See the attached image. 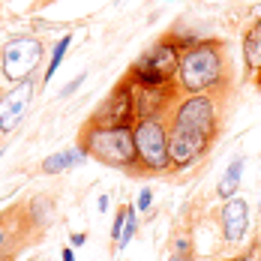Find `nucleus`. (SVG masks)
<instances>
[{
  "mask_svg": "<svg viewBox=\"0 0 261 261\" xmlns=\"http://www.w3.org/2000/svg\"><path fill=\"white\" fill-rule=\"evenodd\" d=\"M225 75V54L219 42H195L180 51L177 60V84L186 93L213 90Z\"/></svg>",
  "mask_w": 261,
  "mask_h": 261,
  "instance_id": "1",
  "label": "nucleus"
},
{
  "mask_svg": "<svg viewBox=\"0 0 261 261\" xmlns=\"http://www.w3.org/2000/svg\"><path fill=\"white\" fill-rule=\"evenodd\" d=\"M81 150L105 165H132L135 138L126 123H87L81 132Z\"/></svg>",
  "mask_w": 261,
  "mask_h": 261,
  "instance_id": "2",
  "label": "nucleus"
},
{
  "mask_svg": "<svg viewBox=\"0 0 261 261\" xmlns=\"http://www.w3.org/2000/svg\"><path fill=\"white\" fill-rule=\"evenodd\" d=\"M177 60H180L177 45L162 39L156 45H150L147 51L132 63L129 79L135 84H144V87H165L168 81L177 75Z\"/></svg>",
  "mask_w": 261,
  "mask_h": 261,
  "instance_id": "3",
  "label": "nucleus"
},
{
  "mask_svg": "<svg viewBox=\"0 0 261 261\" xmlns=\"http://www.w3.org/2000/svg\"><path fill=\"white\" fill-rule=\"evenodd\" d=\"M135 138V156L144 162V168L150 171H165L168 162V129L162 126L159 117H141L132 126Z\"/></svg>",
  "mask_w": 261,
  "mask_h": 261,
  "instance_id": "4",
  "label": "nucleus"
},
{
  "mask_svg": "<svg viewBox=\"0 0 261 261\" xmlns=\"http://www.w3.org/2000/svg\"><path fill=\"white\" fill-rule=\"evenodd\" d=\"M42 60V42L36 36H15L3 45V57H0V69L6 81H24L36 72Z\"/></svg>",
  "mask_w": 261,
  "mask_h": 261,
  "instance_id": "5",
  "label": "nucleus"
},
{
  "mask_svg": "<svg viewBox=\"0 0 261 261\" xmlns=\"http://www.w3.org/2000/svg\"><path fill=\"white\" fill-rule=\"evenodd\" d=\"M210 141H213V135H207V132L171 120V126H168V162H171V168H183V165L198 162L207 153Z\"/></svg>",
  "mask_w": 261,
  "mask_h": 261,
  "instance_id": "6",
  "label": "nucleus"
},
{
  "mask_svg": "<svg viewBox=\"0 0 261 261\" xmlns=\"http://www.w3.org/2000/svg\"><path fill=\"white\" fill-rule=\"evenodd\" d=\"M174 123L201 129V132H207V135L216 138V132H219V108H216V102H213V96L192 93V96H186V99L177 105Z\"/></svg>",
  "mask_w": 261,
  "mask_h": 261,
  "instance_id": "7",
  "label": "nucleus"
},
{
  "mask_svg": "<svg viewBox=\"0 0 261 261\" xmlns=\"http://www.w3.org/2000/svg\"><path fill=\"white\" fill-rule=\"evenodd\" d=\"M30 99H33V81L30 79L18 81L6 96H0V138L9 135L12 129H18Z\"/></svg>",
  "mask_w": 261,
  "mask_h": 261,
  "instance_id": "8",
  "label": "nucleus"
},
{
  "mask_svg": "<svg viewBox=\"0 0 261 261\" xmlns=\"http://www.w3.org/2000/svg\"><path fill=\"white\" fill-rule=\"evenodd\" d=\"M222 219V234L225 243H240L246 234V225H249V207L243 198H225V207L219 213Z\"/></svg>",
  "mask_w": 261,
  "mask_h": 261,
  "instance_id": "9",
  "label": "nucleus"
},
{
  "mask_svg": "<svg viewBox=\"0 0 261 261\" xmlns=\"http://www.w3.org/2000/svg\"><path fill=\"white\" fill-rule=\"evenodd\" d=\"M132 114V96L129 87H114L111 96L102 102V108L90 117V123H126V117Z\"/></svg>",
  "mask_w": 261,
  "mask_h": 261,
  "instance_id": "10",
  "label": "nucleus"
},
{
  "mask_svg": "<svg viewBox=\"0 0 261 261\" xmlns=\"http://www.w3.org/2000/svg\"><path fill=\"white\" fill-rule=\"evenodd\" d=\"M243 63L246 72H261V18L243 36Z\"/></svg>",
  "mask_w": 261,
  "mask_h": 261,
  "instance_id": "11",
  "label": "nucleus"
},
{
  "mask_svg": "<svg viewBox=\"0 0 261 261\" xmlns=\"http://www.w3.org/2000/svg\"><path fill=\"white\" fill-rule=\"evenodd\" d=\"M84 156H87V153H84L81 147H72V150H60V153H51V156H45V162H42V171H45V174H60V171H66V168L79 165Z\"/></svg>",
  "mask_w": 261,
  "mask_h": 261,
  "instance_id": "12",
  "label": "nucleus"
},
{
  "mask_svg": "<svg viewBox=\"0 0 261 261\" xmlns=\"http://www.w3.org/2000/svg\"><path fill=\"white\" fill-rule=\"evenodd\" d=\"M240 177H243V156H234L228 162V168H225V174H222V180L216 186V192L222 195V198H234L237 186H240Z\"/></svg>",
  "mask_w": 261,
  "mask_h": 261,
  "instance_id": "13",
  "label": "nucleus"
},
{
  "mask_svg": "<svg viewBox=\"0 0 261 261\" xmlns=\"http://www.w3.org/2000/svg\"><path fill=\"white\" fill-rule=\"evenodd\" d=\"M69 42H72V36L66 33V36H60V42L54 45L51 60H48V69H45V81H48V79L54 75V72H57V66H60V60H63V54H66V48H69Z\"/></svg>",
  "mask_w": 261,
  "mask_h": 261,
  "instance_id": "14",
  "label": "nucleus"
},
{
  "mask_svg": "<svg viewBox=\"0 0 261 261\" xmlns=\"http://www.w3.org/2000/svg\"><path fill=\"white\" fill-rule=\"evenodd\" d=\"M135 225H138V216H135V210L129 207L126 225H123V234H120V240H117V249H123V246H126V243L132 240V234H135Z\"/></svg>",
  "mask_w": 261,
  "mask_h": 261,
  "instance_id": "15",
  "label": "nucleus"
},
{
  "mask_svg": "<svg viewBox=\"0 0 261 261\" xmlns=\"http://www.w3.org/2000/svg\"><path fill=\"white\" fill-rule=\"evenodd\" d=\"M126 216H129V207H120L117 210V216H114V225H111V240H114V246H117V240H120V234H123Z\"/></svg>",
  "mask_w": 261,
  "mask_h": 261,
  "instance_id": "16",
  "label": "nucleus"
},
{
  "mask_svg": "<svg viewBox=\"0 0 261 261\" xmlns=\"http://www.w3.org/2000/svg\"><path fill=\"white\" fill-rule=\"evenodd\" d=\"M174 252H177V255H189V252H192V243H189L186 237H177V243H174Z\"/></svg>",
  "mask_w": 261,
  "mask_h": 261,
  "instance_id": "17",
  "label": "nucleus"
},
{
  "mask_svg": "<svg viewBox=\"0 0 261 261\" xmlns=\"http://www.w3.org/2000/svg\"><path fill=\"white\" fill-rule=\"evenodd\" d=\"M135 207H138V210L150 207V192H141V195H138V201H135Z\"/></svg>",
  "mask_w": 261,
  "mask_h": 261,
  "instance_id": "18",
  "label": "nucleus"
},
{
  "mask_svg": "<svg viewBox=\"0 0 261 261\" xmlns=\"http://www.w3.org/2000/svg\"><path fill=\"white\" fill-rule=\"evenodd\" d=\"M81 81H84V75H79V79L72 81V84H66V87H63V96H69L72 90H79V84H81Z\"/></svg>",
  "mask_w": 261,
  "mask_h": 261,
  "instance_id": "19",
  "label": "nucleus"
},
{
  "mask_svg": "<svg viewBox=\"0 0 261 261\" xmlns=\"http://www.w3.org/2000/svg\"><path fill=\"white\" fill-rule=\"evenodd\" d=\"M168 261H192V255H177V252H174Z\"/></svg>",
  "mask_w": 261,
  "mask_h": 261,
  "instance_id": "20",
  "label": "nucleus"
},
{
  "mask_svg": "<svg viewBox=\"0 0 261 261\" xmlns=\"http://www.w3.org/2000/svg\"><path fill=\"white\" fill-rule=\"evenodd\" d=\"M84 243V234H72V246H81Z\"/></svg>",
  "mask_w": 261,
  "mask_h": 261,
  "instance_id": "21",
  "label": "nucleus"
},
{
  "mask_svg": "<svg viewBox=\"0 0 261 261\" xmlns=\"http://www.w3.org/2000/svg\"><path fill=\"white\" fill-rule=\"evenodd\" d=\"M63 261H75V255H72V249H63Z\"/></svg>",
  "mask_w": 261,
  "mask_h": 261,
  "instance_id": "22",
  "label": "nucleus"
},
{
  "mask_svg": "<svg viewBox=\"0 0 261 261\" xmlns=\"http://www.w3.org/2000/svg\"><path fill=\"white\" fill-rule=\"evenodd\" d=\"M3 243H6V231H3V225H0V249H3Z\"/></svg>",
  "mask_w": 261,
  "mask_h": 261,
  "instance_id": "23",
  "label": "nucleus"
}]
</instances>
